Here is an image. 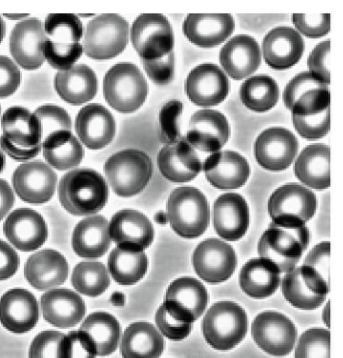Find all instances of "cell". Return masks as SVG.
Returning <instances> with one entry per match:
<instances>
[{
	"instance_id": "61",
	"label": "cell",
	"mask_w": 343,
	"mask_h": 358,
	"mask_svg": "<svg viewBox=\"0 0 343 358\" xmlns=\"http://www.w3.org/2000/svg\"><path fill=\"white\" fill-rule=\"evenodd\" d=\"M6 35V24L5 22H3V18L0 17V43H1V41H3V38H5Z\"/></svg>"
},
{
	"instance_id": "17",
	"label": "cell",
	"mask_w": 343,
	"mask_h": 358,
	"mask_svg": "<svg viewBox=\"0 0 343 358\" xmlns=\"http://www.w3.org/2000/svg\"><path fill=\"white\" fill-rule=\"evenodd\" d=\"M47 41L45 27L37 18L16 24L10 37V52L18 66L34 71L45 64L43 45Z\"/></svg>"
},
{
	"instance_id": "60",
	"label": "cell",
	"mask_w": 343,
	"mask_h": 358,
	"mask_svg": "<svg viewBox=\"0 0 343 358\" xmlns=\"http://www.w3.org/2000/svg\"><path fill=\"white\" fill-rule=\"evenodd\" d=\"M323 320L326 326L330 327V303H326L323 311Z\"/></svg>"
},
{
	"instance_id": "52",
	"label": "cell",
	"mask_w": 343,
	"mask_h": 358,
	"mask_svg": "<svg viewBox=\"0 0 343 358\" xmlns=\"http://www.w3.org/2000/svg\"><path fill=\"white\" fill-rule=\"evenodd\" d=\"M93 343L82 331L64 335L60 345L59 358H96Z\"/></svg>"
},
{
	"instance_id": "13",
	"label": "cell",
	"mask_w": 343,
	"mask_h": 358,
	"mask_svg": "<svg viewBox=\"0 0 343 358\" xmlns=\"http://www.w3.org/2000/svg\"><path fill=\"white\" fill-rule=\"evenodd\" d=\"M13 187L17 196L29 204H45L53 198L57 176L47 163H24L14 171Z\"/></svg>"
},
{
	"instance_id": "62",
	"label": "cell",
	"mask_w": 343,
	"mask_h": 358,
	"mask_svg": "<svg viewBox=\"0 0 343 358\" xmlns=\"http://www.w3.org/2000/svg\"><path fill=\"white\" fill-rule=\"evenodd\" d=\"M6 167V156L5 152L0 148V173H3L5 171Z\"/></svg>"
},
{
	"instance_id": "29",
	"label": "cell",
	"mask_w": 343,
	"mask_h": 358,
	"mask_svg": "<svg viewBox=\"0 0 343 358\" xmlns=\"http://www.w3.org/2000/svg\"><path fill=\"white\" fill-rule=\"evenodd\" d=\"M219 62L228 76L234 80H242L261 66V48L252 37L238 35L224 45Z\"/></svg>"
},
{
	"instance_id": "30",
	"label": "cell",
	"mask_w": 343,
	"mask_h": 358,
	"mask_svg": "<svg viewBox=\"0 0 343 358\" xmlns=\"http://www.w3.org/2000/svg\"><path fill=\"white\" fill-rule=\"evenodd\" d=\"M28 282L38 290H50L66 282L68 264L66 257L53 249H45L28 259L24 268Z\"/></svg>"
},
{
	"instance_id": "39",
	"label": "cell",
	"mask_w": 343,
	"mask_h": 358,
	"mask_svg": "<svg viewBox=\"0 0 343 358\" xmlns=\"http://www.w3.org/2000/svg\"><path fill=\"white\" fill-rule=\"evenodd\" d=\"M80 331L91 339L97 356L110 355L118 348L121 337L120 324L106 312L91 314L83 322Z\"/></svg>"
},
{
	"instance_id": "50",
	"label": "cell",
	"mask_w": 343,
	"mask_h": 358,
	"mask_svg": "<svg viewBox=\"0 0 343 358\" xmlns=\"http://www.w3.org/2000/svg\"><path fill=\"white\" fill-rule=\"evenodd\" d=\"M156 322L160 332L171 341H183L192 330L191 322L173 315L163 305L156 311Z\"/></svg>"
},
{
	"instance_id": "57",
	"label": "cell",
	"mask_w": 343,
	"mask_h": 358,
	"mask_svg": "<svg viewBox=\"0 0 343 358\" xmlns=\"http://www.w3.org/2000/svg\"><path fill=\"white\" fill-rule=\"evenodd\" d=\"M20 257L15 249L0 240V280H8L17 272Z\"/></svg>"
},
{
	"instance_id": "26",
	"label": "cell",
	"mask_w": 343,
	"mask_h": 358,
	"mask_svg": "<svg viewBox=\"0 0 343 358\" xmlns=\"http://www.w3.org/2000/svg\"><path fill=\"white\" fill-rule=\"evenodd\" d=\"M38 320V301L30 291L13 289L0 299V322L7 330L29 332Z\"/></svg>"
},
{
	"instance_id": "2",
	"label": "cell",
	"mask_w": 343,
	"mask_h": 358,
	"mask_svg": "<svg viewBox=\"0 0 343 358\" xmlns=\"http://www.w3.org/2000/svg\"><path fill=\"white\" fill-rule=\"evenodd\" d=\"M309 243L307 226H279L271 223L259 240L258 253L261 259L273 264L280 273H288L296 268Z\"/></svg>"
},
{
	"instance_id": "32",
	"label": "cell",
	"mask_w": 343,
	"mask_h": 358,
	"mask_svg": "<svg viewBox=\"0 0 343 358\" xmlns=\"http://www.w3.org/2000/svg\"><path fill=\"white\" fill-rule=\"evenodd\" d=\"M110 223L102 215H92L79 222L73 232V249L81 257L98 259L110 247Z\"/></svg>"
},
{
	"instance_id": "18",
	"label": "cell",
	"mask_w": 343,
	"mask_h": 358,
	"mask_svg": "<svg viewBox=\"0 0 343 358\" xmlns=\"http://www.w3.org/2000/svg\"><path fill=\"white\" fill-rule=\"evenodd\" d=\"M206 287L194 278H181L167 289L165 308L173 315L194 324L208 306Z\"/></svg>"
},
{
	"instance_id": "21",
	"label": "cell",
	"mask_w": 343,
	"mask_h": 358,
	"mask_svg": "<svg viewBox=\"0 0 343 358\" xmlns=\"http://www.w3.org/2000/svg\"><path fill=\"white\" fill-rule=\"evenodd\" d=\"M305 41L295 29L278 27L265 35L263 53L265 64L284 71L298 64L305 52Z\"/></svg>"
},
{
	"instance_id": "47",
	"label": "cell",
	"mask_w": 343,
	"mask_h": 358,
	"mask_svg": "<svg viewBox=\"0 0 343 358\" xmlns=\"http://www.w3.org/2000/svg\"><path fill=\"white\" fill-rule=\"evenodd\" d=\"M183 103L179 100L167 102L160 112V139L166 145H173L182 139L180 119L183 114Z\"/></svg>"
},
{
	"instance_id": "11",
	"label": "cell",
	"mask_w": 343,
	"mask_h": 358,
	"mask_svg": "<svg viewBox=\"0 0 343 358\" xmlns=\"http://www.w3.org/2000/svg\"><path fill=\"white\" fill-rule=\"evenodd\" d=\"M252 337L265 353L284 357L294 349L297 330L292 320L278 312L258 314L252 324Z\"/></svg>"
},
{
	"instance_id": "15",
	"label": "cell",
	"mask_w": 343,
	"mask_h": 358,
	"mask_svg": "<svg viewBox=\"0 0 343 358\" xmlns=\"http://www.w3.org/2000/svg\"><path fill=\"white\" fill-rule=\"evenodd\" d=\"M229 137L227 118L217 110H202L190 119L185 139L194 150L212 155L221 152Z\"/></svg>"
},
{
	"instance_id": "44",
	"label": "cell",
	"mask_w": 343,
	"mask_h": 358,
	"mask_svg": "<svg viewBox=\"0 0 343 358\" xmlns=\"http://www.w3.org/2000/svg\"><path fill=\"white\" fill-rule=\"evenodd\" d=\"M83 45L79 43H57L47 38L43 45L45 59L60 72L74 68V64L82 56Z\"/></svg>"
},
{
	"instance_id": "40",
	"label": "cell",
	"mask_w": 343,
	"mask_h": 358,
	"mask_svg": "<svg viewBox=\"0 0 343 358\" xmlns=\"http://www.w3.org/2000/svg\"><path fill=\"white\" fill-rule=\"evenodd\" d=\"M108 271L118 284L133 285L147 272L148 259L144 251L117 247L108 257Z\"/></svg>"
},
{
	"instance_id": "63",
	"label": "cell",
	"mask_w": 343,
	"mask_h": 358,
	"mask_svg": "<svg viewBox=\"0 0 343 358\" xmlns=\"http://www.w3.org/2000/svg\"><path fill=\"white\" fill-rule=\"evenodd\" d=\"M6 17L12 20H22V18L29 17L28 14H18V15H11V14H6Z\"/></svg>"
},
{
	"instance_id": "7",
	"label": "cell",
	"mask_w": 343,
	"mask_h": 358,
	"mask_svg": "<svg viewBox=\"0 0 343 358\" xmlns=\"http://www.w3.org/2000/svg\"><path fill=\"white\" fill-rule=\"evenodd\" d=\"M129 24L121 16H98L87 24L83 50L92 59H112L124 51L129 43Z\"/></svg>"
},
{
	"instance_id": "55",
	"label": "cell",
	"mask_w": 343,
	"mask_h": 358,
	"mask_svg": "<svg viewBox=\"0 0 343 358\" xmlns=\"http://www.w3.org/2000/svg\"><path fill=\"white\" fill-rule=\"evenodd\" d=\"M330 48V41L319 43L309 54L307 59L309 73L326 85H330V66H328Z\"/></svg>"
},
{
	"instance_id": "59",
	"label": "cell",
	"mask_w": 343,
	"mask_h": 358,
	"mask_svg": "<svg viewBox=\"0 0 343 358\" xmlns=\"http://www.w3.org/2000/svg\"><path fill=\"white\" fill-rule=\"evenodd\" d=\"M15 203V194L7 181L0 179V221L11 210Z\"/></svg>"
},
{
	"instance_id": "38",
	"label": "cell",
	"mask_w": 343,
	"mask_h": 358,
	"mask_svg": "<svg viewBox=\"0 0 343 358\" xmlns=\"http://www.w3.org/2000/svg\"><path fill=\"white\" fill-rule=\"evenodd\" d=\"M43 157L50 166L58 171L75 169L82 162L85 150L72 131L52 134L41 143Z\"/></svg>"
},
{
	"instance_id": "27",
	"label": "cell",
	"mask_w": 343,
	"mask_h": 358,
	"mask_svg": "<svg viewBox=\"0 0 343 358\" xmlns=\"http://www.w3.org/2000/svg\"><path fill=\"white\" fill-rule=\"evenodd\" d=\"M235 28L230 14H189L183 31L188 41L200 48H214L225 43Z\"/></svg>"
},
{
	"instance_id": "31",
	"label": "cell",
	"mask_w": 343,
	"mask_h": 358,
	"mask_svg": "<svg viewBox=\"0 0 343 358\" xmlns=\"http://www.w3.org/2000/svg\"><path fill=\"white\" fill-rule=\"evenodd\" d=\"M41 306L45 320L59 328L76 326L85 315V301L68 289L48 291L41 296Z\"/></svg>"
},
{
	"instance_id": "16",
	"label": "cell",
	"mask_w": 343,
	"mask_h": 358,
	"mask_svg": "<svg viewBox=\"0 0 343 358\" xmlns=\"http://www.w3.org/2000/svg\"><path fill=\"white\" fill-rule=\"evenodd\" d=\"M227 75L212 64L194 68L186 79L185 91L196 106L209 108L225 101L229 94Z\"/></svg>"
},
{
	"instance_id": "4",
	"label": "cell",
	"mask_w": 343,
	"mask_h": 358,
	"mask_svg": "<svg viewBox=\"0 0 343 358\" xmlns=\"http://www.w3.org/2000/svg\"><path fill=\"white\" fill-rule=\"evenodd\" d=\"M167 219L175 234L182 238L202 236L210 222V207L202 192L194 187L173 190L167 202Z\"/></svg>"
},
{
	"instance_id": "48",
	"label": "cell",
	"mask_w": 343,
	"mask_h": 358,
	"mask_svg": "<svg viewBox=\"0 0 343 358\" xmlns=\"http://www.w3.org/2000/svg\"><path fill=\"white\" fill-rule=\"evenodd\" d=\"M292 122L297 133L305 139H321L330 131V108L315 116L298 117L292 115Z\"/></svg>"
},
{
	"instance_id": "53",
	"label": "cell",
	"mask_w": 343,
	"mask_h": 358,
	"mask_svg": "<svg viewBox=\"0 0 343 358\" xmlns=\"http://www.w3.org/2000/svg\"><path fill=\"white\" fill-rule=\"evenodd\" d=\"M64 335L56 331H45L37 335L31 345L30 358H59V349Z\"/></svg>"
},
{
	"instance_id": "46",
	"label": "cell",
	"mask_w": 343,
	"mask_h": 358,
	"mask_svg": "<svg viewBox=\"0 0 343 358\" xmlns=\"http://www.w3.org/2000/svg\"><path fill=\"white\" fill-rule=\"evenodd\" d=\"M41 129V143L45 138L58 131H72L73 123L70 115L60 106L47 104L37 108L34 113Z\"/></svg>"
},
{
	"instance_id": "58",
	"label": "cell",
	"mask_w": 343,
	"mask_h": 358,
	"mask_svg": "<svg viewBox=\"0 0 343 358\" xmlns=\"http://www.w3.org/2000/svg\"><path fill=\"white\" fill-rule=\"evenodd\" d=\"M0 148L3 150L5 154H7L10 158L14 159L20 162H26V161L32 160L35 157L41 154V146H36L33 148H24L10 142L7 138L1 136L0 137Z\"/></svg>"
},
{
	"instance_id": "37",
	"label": "cell",
	"mask_w": 343,
	"mask_h": 358,
	"mask_svg": "<svg viewBox=\"0 0 343 358\" xmlns=\"http://www.w3.org/2000/svg\"><path fill=\"white\" fill-rule=\"evenodd\" d=\"M3 137L24 148L41 146V129L38 119L22 106L8 108L1 118Z\"/></svg>"
},
{
	"instance_id": "12",
	"label": "cell",
	"mask_w": 343,
	"mask_h": 358,
	"mask_svg": "<svg viewBox=\"0 0 343 358\" xmlns=\"http://www.w3.org/2000/svg\"><path fill=\"white\" fill-rule=\"evenodd\" d=\"M192 263L196 274L205 282L219 284L231 278L235 271V251L219 238L203 241L194 252Z\"/></svg>"
},
{
	"instance_id": "33",
	"label": "cell",
	"mask_w": 343,
	"mask_h": 358,
	"mask_svg": "<svg viewBox=\"0 0 343 358\" xmlns=\"http://www.w3.org/2000/svg\"><path fill=\"white\" fill-rule=\"evenodd\" d=\"M297 179L307 187L328 189L330 186V148L324 144L307 146L295 162Z\"/></svg>"
},
{
	"instance_id": "10",
	"label": "cell",
	"mask_w": 343,
	"mask_h": 358,
	"mask_svg": "<svg viewBox=\"0 0 343 358\" xmlns=\"http://www.w3.org/2000/svg\"><path fill=\"white\" fill-rule=\"evenodd\" d=\"M284 103L293 116H315L330 108V89L311 73H301L286 85Z\"/></svg>"
},
{
	"instance_id": "42",
	"label": "cell",
	"mask_w": 343,
	"mask_h": 358,
	"mask_svg": "<svg viewBox=\"0 0 343 358\" xmlns=\"http://www.w3.org/2000/svg\"><path fill=\"white\" fill-rule=\"evenodd\" d=\"M72 282L78 292L97 297L110 287V275L105 266L99 262H82L73 272Z\"/></svg>"
},
{
	"instance_id": "9",
	"label": "cell",
	"mask_w": 343,
	"mask_h": 358,
	"mask_svg": "<svg viewBox=\"0 0 343 358\" xmlns=\"http://www.w3.org/2000/svg\"><path fill=\"white\" fill-rule=\"evenodd\" d=\"M131 43L143 60H158L171 53L175 45L170 22L161 14H143L133 22Z\"/></svg>"
},
{
	"instance_id": "25",
	"label": "cell",
	"mask_w": 343,
	"mask_h": 358,
	"mask_svg": "<svg viewBox=\"0 0 343 358\" xmlns=\"http://www.w3.org/2000/svg\"><path fill=\"white\" fill-rule=\"evenodd\" d=\"M282 290L291 305L302 310L317 309L330 292V288L303 266L286 273L282 280Z\"/></svg>"
},
{
	"instance_id": "64",
	"label": "cell",
	"mask_w": 343,
	"mask_h": 358,
	"mask_svg": "<svg viewBox=\"0 0 343 358\" xmlns=\"http://www.w3.org/2000/svg\"><path fill=\"white\" fill-rule=\"evenodd\" d=\"M0 114H1V106H0Z\"/></svg>"
},
{
	"instance_id": "8",
	"label": "cell",
	"mask_w": 343,
	"mask_h": 358,
	"mask_svg": "<svg viewBox=\"0 0 343 358\" xmlns=\"http://www.w3.org/2000/svg\"><path fill=\"white\" fill-rule=\"evenodd\" d=\"M316 196L305 186L289 183L270 196L268 211L272 223L279 226H303L314 217Z\"/></svg>"
},
{
	"instance_id": "49",
	"label": "cell",
	"mask_w": 343,
	"mask_h": 358,
	"mask_svg": "<svg viewBox=\"0 0 343 358\" xmlns=\"http://www.w3.org/2000/svg\"><path fill=\"white\" fill-rule=\"evenodd\" d=\"M330 242L316 245L305 257L303 267L330 288Z\"/></svg>"
},
{
	"instance_id": "54",
	"label": "cell",
	"mask_w": 343,
	"mask_h": 358,
	"mask_svg": "<svg viewBox=\"0 0 343 358\" xmlns=\"http://www.w3.org/2000/svg\"><path fill=\"white\" fill-rule=\"evenodd\" d=\"M144 70L156 85H166L175 77V54L173 52L158 60H143Z\"/></svg>"
},
{
	"instance_id": "45",
	"label": "cell",
	"mask_w": 343,
	"mask_h": 358,
	"mask_svg": "<svg viewBox=\"0 0 343 358\" xmlns=\"http://www.w3.org/2000/svg\"><path fill=\"white\" fill-rule=\"evenodd\" d=\"M330 332L326 329H309L299 338L295 358H330Z\"/></svg>"
},
{
	"instance_id": "41",
	"label": "cell",
	"mask_w": 343,
	"mask_h": 358,
	"mask_svg": "<svg viewBox=\"0 0 343 358\" xmlns=\"http://www.w3.org/2000/svg\"><path fill=\"white\" fill-rule=\"evenodd\" d=\"M240 99L250 110L265 113L272 110L279 99V87L273 78L267 75L253 76L240 87Z\"/></svg>"
},
{
	"instance_id": "24",
	"label": "cell",
	"mask_w": 343,
	"mask_h": 358,
	"mask_svg": "<svg viewBox=\"0 0 343 358\" xmlns=\"http://www.w3.org/2000/svg\"><path fill=\"white\" fill-rule=\"evenodd\" d=\"M110 236L118 247L143 251L154 241V227L143 213L124 209L112 217Z\"/></svg>"
},
{
	"instance_id": "56",
	"label": "cell",
	"mask_w": 343,
	"mask_h": 358,
	"mask_svg": "<svg viewBox=\"0 0 343 358\" xmlns=\"http://www.w3.org/2000/svg\"><path fill=\"white\" fill-rule=\"evenodd\" d=\"M20 83L22 74L17 64L6 56H0V98L13 95Z\"/></svg>"
},
{
	"instance_id": "3",
	"label": "cell",
	"mask_w": 343,
	"mask_h": 358,
	"mask_svg": "<svg viewBox=\"0 0 343 358\" xmlns=\"http://www.w3.org/2000/svg\"><path fill=\"white\" fill-rule=\"evenodd\" d=\"M108 184L117 196L131 198L145 189L152 180V159L139 150H124L110 156L104 165Z\"/></svg>"
},
{
	"instance_id": "19",
	"label": "cell",
	"mask_w": 343,
	"mask_h": 358,
	"mask_svg": "<svg viewBox=\"0 0 343 358\" xmlns=\"http://www.w3.org/2000/svg\"><path fill=\"white\" fill-rule=\"evenodd\" d=\"M207 180L213 187L221 190L242 187L250 177L248 161L232 150L215 152L203 163Z\"/></svg>"
},
{
	"instance_id": "35",
	"label": "cell",
	"mask_w": 343,
	"mask_h": 358,
	"mask_svg": "<svg viewBox=\"0 0 343 358\" xmlns=\"http://www.w3.org/2000/svg\"><path fill=\"white\" fill-rule=\"evenodd\" d=\"M162 334L148 322H135L123 333V358H159L164 351Z\"/></svg>"
},
{
	"instance_id": "22",
	"label": "cell",
	"mask_w": 343,
	"mask_h": 358,
	"mask_svg": "<svg viewBox=\"0 0 343 358\" xmlns=\"http://www.w3.org/2000/svg\"><path fill=\"white\" fill-rule=\"evenodd\" d=\"M158 165L163 177L173 183L191 182L203 171L200 157L185 138L173 145L161 148Z\"/></svg>"
},
{
	"instance_id": "5",
	"label": "cell",
	"mask_w": 343,
	"mask_h": 358,
	"mask_svg": "<svg viewBox=\"0 0 343 358\" xmlns=\"http://www.w3.org/2000/svg\"><path fill=\"white\" fill-rule=\"evenodd\" d=\"M103 93L106 102L117 112H137L147 98L148 87L140 69L129 62L112 66L104 77Z\"/></svg>"
},
{
	"instance_id": "14",
	"label": "cell",
	"mask_w": 343,
	"mask_h": 358,
	"mask_svg": "<svg viewBox=\"0 0 343 358\" xmlns=\"http://www.w3.org/2000/svg\"><path fill=\"white\" fill-rule=\"evenodd\" d=\"M297 152V138L282 127L265 129L254 144L255 159L267 171H286L296 158Z\"/></svg>"
},
{
	"instance_id": "43",
	"label": "cell",
	"mask_w": 343,
	"mask_h": 358,
	"mask_svg": "<svg viewBox=\"0 0 343 358\" xmlns=\"http://www.w3.org/2000/svg\"><path fill=\"white\" fill-rule=\"evenodd\" d=\"M45 36L57 43H79L85 30L82 22L73 14H51L45 24Z\"/></svg>"
},
{
	"instance_id": "34",
	"label": "cell",
	"mask_w": 343,
	"mask_h": 358,
	"mask_svg": "<svg viewBox=\"0 0 343 358\" xmlns=\"http://www.w3.org/2000/svg\"><path fill=\"white\" fill-rule=\"evenodd\" d=\"M55 89L64 101L81 106L95 98L98 92L97 76L89 66L79 64L66 72L57 73Z\"/></svg>"
},
{
	"instance_id": "20",
	"label": "cell",
	"mask_w": 343,
	"mask_h": 358,
	"mask_svg": "<svg viewBox=\"0 0 343 358\" xmlns=\"http://www.w3.org/2000/svg\"><path fill=\"white\" fill-rule=\"evenodd\" d=\"M3 231L9 242L22 251L41 248L48 238V227L43 217L30 208H20L10 213Z\"/></svg>"
},
{
	"instance_id": "6",
	"label": "cell",
	"mask_w": 343,
	"mask_h": 358,
	"mask_svg": "<svg viewBox=\"0 0 343 358\" xmlns=\"http://www.w3.org/2000/svg\"><path fill=\"white\" fill-rule=\"evenodd\" d=\"M248 331L246 312L238 303H214L203 320V334L207 343L217 350L227 351L242 343Z\"/></svg>"
},
{
	"instance_id": "36",
	"label": "cell",
	"mask_w": 343,
	"mask_h": 358,
	"mask_svg": "<svg viewBox=\"0 0 343 358\" xmlns=\"http://www.w3.org/2000/svg\"><path fill=\"white\" fill-rule=\"evenodd\" d=\"M282 282L280 272L267 259H253L245 264L240 274V285L253 299H267L275 293Z\"/></svg>"
},
{
	"instance_id": "1",
	"label": "cell",
	"mask_w": 343,
	"mask_h": 358,
	"mask_svg": "<svg viewBox=\"0 0 343 358\" xmlns=\"http://www.w3.org/2000/svg\"><path fill=\"white\" fill-rule=\"evenodd\" d=\"M58 194L62 206L71 215L92 217L108 203V186L96 171L74 169L62 178Z\"/></svg>"
},
{
	"instance_id": "28",
	"label": "cell",
	"mask_w": 343,
	"mask_h": 358,
	"mask_svg": "<svg viewBox=\"0 0 343 358\" xmlns=\"http://www.w3.org/2000/svg\"><path fill=\"white\" fill-rule=\"evenodd\" d=\"M213 223L215 231L224 240L230 242L240 240L250 224V213L246 200L234 192L219 196L214 203Z\"/></svg>"
},
{
	"instance_id": "23",
	"label": "cell",
	"mask_w": 343,
	"mask_h": 358,
	"mask_svg": "<svg viewBox=\"0 0 343 358\" xmlns=\"http://www.w3.org/2000/svg\"><path fill=\"white\" fill-rule=\"evenodd\" d=\"M75 127L79 141L89 150L105 148L116 135L114 116L101 104L85 106L77 115Z\"/></svg>"
},
{
	"instance_id": "51",
	"label": "cell",
	"mask_w": 343,
	"mask_h": 358,
	"mask_svg": "<svg viewBox=\"0 0 343 358\" xmlns=\"http://www.w3.org/2000/svg\"><path fill=\"white\" fill-rule=\"evenodd\" d=\"M292 22L295 28L307 38L317 39L330 33V14H294Z\"/></svg>"
}]
</instances>
